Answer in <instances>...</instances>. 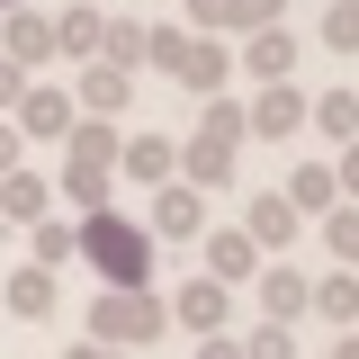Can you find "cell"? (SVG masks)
I'll return each mask as SVG.
<instances>
[{
  "instance_id": "4316f807",
  "label": "cell",
  "mask_w": 359,
  "mask_h": 359,
  "mask_svg": "<svg viewBox=\"0 0 359 359\" xmlns=\"http://www.w3.org/2000/svg\"><path fill=\"white\" fill-rule=\"evenodd\" d=\"M323 243H332V269H351V252H359V216H351V198L323 216Z\"/></svg>"
},
{
  "instance_id": "e575fe53",
  "label": "cell",
  "mask_w": 359,
  "mask_h": 359,
  "mask_svg": "<svg viewBox=\"0 0 359 359\" xmlns=\"http://www.w3.org/2000/svg\"><path fill=\"white\" fill-rule=\"evenodd\" d=\"M0 9H9V0H0Z\"/></svg>"
},
{
  "instance_id": "1f68e13d",
  "label": "cell",
  "mask_w": 359,
  "mask_h": 359,
  "mask_svg": "<svg viewBox=\"0 0 359 359\" xmlns=\"http://www.w3.org/2000/svg\"><path fill=\"white\" fill-rule=\"evenodd\" d=\"M18 144H27V135H18L9 117H0V171H18Z\"/></svg>"
},
{
  "instance_id": "ffe728a7",
  "label": "cell",
  "mask_w": 359,
  "mask_h": 359,
  "mask_svg": "<svg viewBox=\"0 0 359 359\" xmlns=\"http://www.w3.org/2000/svg\"><path fill=\"white\" fill-rule=\"evenodd\" d=\"M45 27H54V63H90V54H99V9H90V0H72V9L45 18Z\"/></svg>"
},
{
  "instance_id": "2e32d148",
  "label": "cell",
  "mask_w": 359,
  "mask_h": 359,
  "mask_svg": "<svg viewBox=\"0 0 359 359\" xmlns=\"http://www.w3.org/2000/svg\"><path fill=\"white\" fill-rule=\"evenodd\" d=\"M243 72H252V81H287V72H297V27H287V18H278V27H252V36H243Z\"/></svg>"
},
{
  "instance_id": "7c38bea8",
  "label": "cell",
  "mask_w": 359,
  "mask_h": 359,
  "mask_svg": "<svg viewBox=\"0 0 359 359\" xmlns=\"http://www.w3.org/2000/svg\"><path fill=\"white\" fill-rule=\"evenodd\" d=\"M198 243H207V278H216V287H252L261 252H252V233H243V224H207Z\"/></svg>"
},
{
  "instance_id": "9c48e42d",
  "label": "cell",
  "mask_w": 359,
  "mask_h": 359,
  "mask_svg": "<svg viewBox=\"0 0 359 359\" xmlns=\"http://www.w3.org/2000/svg\"><path fill=\"white\" fill-rule=\"evenodd\" d=\"M117 180H135V189L180 180V144L171 135H117Z\"/></svg>"
},
{
  "instance_id": "52a82bcc",
  "label": "cell",
  "mask_w": 359,
  "mask_h": 359,
  "mask_svg": "<svg viewBox=\"0 0 359 359\" xmlns=\"http://www.w3.org/2000/svg\"><path fill=\"white\" fill-rule=\"evenodd\" d=\"M162 314H171L180 332H224V323H233V287H216V278L198 269V278H180V297H162Z\"/></svg>"
},
{
  "instance_id": "ba28073f",
  "label": "cell",
  "mask_w": 359,
  "mask_h": 359,
  "mask_svg": "<svg viewBox=\"0 0 359 359\" xmlns=\"http://www.w3.org/2000/svg\"><path fill=\"white\" fill-rule=\"evenodd\" d=\"M243 233H252V252H261V261H287V243L306 233V216H297L278 189H261V198L243 207Z\"/></svg>"
},
{
  "instance_id": "277c9868",
  "label": "cell",
  "mask_w": 359,
  "mask_h": 359,
  "mask_svg": "<svg viewBox=\"0 0 359 359\" xmlns=\"http://www.w3.org/2000/svg\"><path fill=\"white\" fill-rule=\"evenodd\" d=\"M153 243H198L207 233V189H189V180H162L153 189V216H135Z\"/></svg>"
},
{
  "instance_id": "f546056e",
  "label": "cell",
  "mask_w": 359,
  "mask_h": 359,
  "mask_svg": "<svg viewBox=\"0 0 359 359\" xmlns=\"http://www.w3.org/2000/svg\"><path fill=\"white\" fill-rule=\"evenodd\" d=\"M18 90H27V72H18V63H0V117L18 108Z\"/></svg>"
},
{
  "instance_id": "ac0fdd59",
  "label": "cell",
  "mask_w": 359,
  "mask_h": 359,
  "mask_svg": "<svg viewBox=\"0 0 359 359\" xmlns=\"http://www.w3.org/2000/svg\"><path fill=\"white\" fill-rule=\"evenodd\" d=\"M278 198H287L297 216H332V207H341V171H332V162H297Z\"/></svg>"
},
{
  "instance_id": "8992f818",
  "label": "cell",
  "mask_w": 359,
  "mask_h": 359,
  "mask_svg": "<svg viewBox=\"0 0 359 359\" xmlns=\"http://www.w3.org/2000/svg\"><path fill=\"white\" fill-rule=\"evenodd\" d=\"M72 117H81V108H72V90H63V81H27V90H18V108H9V126L36 135V144H63Z\"/></svg>"
},
{
  "instance_id": "836d02e7",
  "label": "cell",
  "mask_w": 359,
  "mask_h": 359,
  "mask_svg": "<svg viewBox=\"0 0 359 359\" xmlns=\"http://www.w3.org/2000/svg\"><path fill=\"white\" fill-rule=\"evenodd\" d=\"M323 359H359V351H351V341H341V351H323Z\"/></svg>"
},
{
  "instance_id": "5b68a950",
  "label": "cell",
  "mask_w": 359,
  "mask_h": 359,
  "mask_svg": "<svg viewBox=\"0 0 359 359\" xmlns=\"http://www.w3.org/2000/svg\"><path fill=\"white\" fill-rule=\"evenodd\" d=\"M0 63H18L27 81L54 63V27H45V9H27V0H9V9H0Z\"/></svg>"
},
{
  "instance_id": "44dd1931",
  "label": "cell",
  "mask_w": 359,
  "mask_h": 359,
  "mask_svg": "<svg viewBox=\"0 0 359 359\" xmlns=\"http://www.w3.org/2000/svg\"><path fill=\"white\" fill-rule=\"evenodd\" d=\"M90 63H108V72H144V27L135 18H99V54Z\"/></svg>"
},
{
  "instance_id": "d4e9b609",
  "label": "cell",
  "mask_w": 359,
  "mask_h": 359,
  "mask_svg": "<svg viewBox=\"0 0 359 359\" xmlns=\"http://www.w3.org/2000/svg\"><path fill=\"white\" fill-rule=\"evenodd\" d=\"M233 351L243 359H297V323H252V332H233Z\"/></svg>"
},
{
  "instance_id": "3957f363",
  "label": "cell",
  "mask_w": 359,
  "mask_h": 359,
  "mask_svg": "<svg viewBox=\"0 0 359 359\" xmlns=\"http://www.w3.org/2000/svg\"><path fill=\"white\" fill-rule=\"evenodd\" d=\"M108 189H117V126L108 117H72V135H63V198L72 207H108Z\"/></svg>"
},
{
  "instance_id": "8fae6325",
  "label": "cell",
  "mask_w": 359,
  "mask_h": 359,
  "mask_svg": "<svg viewBox=\"0 0 359 359\" xmlns=\"http://www.w3.org/2000/svg\"><path fill=\"white\" fill-rule=\"evenodd\" d=\"M252 287H261V323H297L306 297H314V278H306L297 261H261V269H252Z\"/></svg>"
},
{
  "instance_id": "cb8c5ba5",
  "label": "cell",
  "mask_w": 359,
  "mask_h": 359,
  "mask_svg": "<svg viewBox=\"0 0 359 359\" xmlns=\"http://www.w3.org/2000/svg\"><path fill=\"white\" fill-rule=\"evenodd\" d=\"M27 252H36V269H63L72 252H81V233H72L63 216H36V224H27Z\"/></svg>"
},
{
  "instance_id": "603a6c76",
  "label": "cell",
  "mask_w": 359,
  "mask_h": 359,
  "mask_svg": "<svg viewBox=\"0 0 359 359\" xmlns=\"http://www.w3.org/2000/svg\"><path fill=\"white\" fill-rule=\"evenodd\" d=\"M306 314L351 323V314H359V278H351V269H323V278H314V297H306Z\"/></svg>"
},
{
  "instance_id": "5bb4252c",
  "label": "cell",
  "mask_w": 359,
  "mask_h": 359,
  "mask_svg": "<svg viewBox=\"0 0 359 359\" xmlns=\"http://www.w3.org/2000/svg\"><path fill=\"white\" fill-rule=\"evenodd\" d=\"M126 99H135V72H108V63H81V72H72V108H81V117H108V126H117Z\"/></svg>"
},
{
  "instance_id": "6da1fadb",
  "label": "cell",
  "mask_w": 359,
  "mask_h": 359,
  "mask_svg": "<svg viewBox=\"0 0 359 359\" xmlns=\"http://www.w3.org/2000/svg\"><path fill=\"white\" fill-rule=\"evenodd\" d=\"M72 233H81V261H90V278H99V287H153V233H144L135 216L90 207Z\"/></svg>"
},
{
  "instance_id": "9a60e30c",
  "label": "cell",
  "mask_w": 359,
  "mask_h": 359,
  "mask_svg": "<svg viewBox=\"0 0 359 359\" xmlns=\"http://www.w3.org/2000/svg\"><path fill=\"white\" fill-rule=\"evenodd\" d=\"M243 126L252 135H306V90L297 81H261V99L243 108Z\"/></svg>"
},
{
  "instance_id": "4dcf8cb0",
  "label": "cell",
  "mask_w": 359,
  "mask_h": 359,
  "mask_svg": "<svg viewBox=\"0 0 359 359\" xmlns=\"http://www.w3.org/2000/svg\"><path fill=\"white\" fill-rule=\"evenodd\" d=\"M198 359H243V351H233V332H198Z\"/></svg>"
},
{
  "instance_id": "d6986e66",
  "label": "cell",
  "mask_w": 359,
  "mask_h": 359,
  "mask_svg": "<svg viewBox=\"0 0 359 359\" xmlns=\"http://www.w3.org/2000/svg\"><path fill=\"white\" fill-rule=\"evenodd\" d=\"M45 207H54V180H36V171H0V224H9V233H27Z\"/></svg>"
},
{
  "instance_id": "484cf974",
  "label": "cell",
  "mask_w": 359,
  "mask_h": 359,
  "mask_svg": "<svg viewBox=\"0 0 359 359\" xmlns=\"http://www.w3.org/2000/svg\"><path fill=\"white\" fill-rule=\"evenodd\" d=\"M198 135H216V144H252V126H243V108H233V99H207V117H198Z\"/></svg>"
},
{
  "instance_id": "83f0119b",
  "label": "cell",
  "mask_w": 359,
  "mask_h": 359,
  "mask_svg": "<svg viewBox=\"0 0 359 359\" xmlns=\"http://www.w3.org/2000/svg\"><path fill=\"white\" fill-rule=\"evenodd\" d=\"M278 18H287V0H233L224 36H252V27H278Z\"/></svg>"
},
{
  "instance_id": "d6a6232c",
  "label": "cell",
  "mask_w": 359,
  "mask_h": 359,
  "mask_svg": "<svg viewBox=\"0 0 359 359\" xmlns=\"http://www.w3.org/2000/svg\"><path fill=\"white\" fill-rule=\"evenodd\" d=\"M63 359H135V351H99V341H72Z\"/></svg>"
},
{
  "instance_id": "30bf717a",
  "label": "cell",
  "mask_w": 359,
  "mask_h": 359,
  "mask_svg": "<svg viewBox=\"0 0 359 359\" xmlns=\"http://www.w3.org/2000/svg\"><path fill=\"white\" fill-rule=\"evenodd\" d=\"M171 81L198 90V99H216V90L233 81V45H224V36H189V45H180V63H171Z\"/></svg>"
},
{
  "instance_id": "4fadbf2b",
  "label": "cell",
  "mask_w": 359,
  "mask_h": 359,
  "mask_svg": "<svg viewBox=\"0 0 359 359\" xmlns=\"http://www.w3.org/2000/svg\"><path fill=\"white\" fill-rule=\"evenodd\" d=\"M63 306V287H54V269H0V314H18V323H45V314Z\"/></svg>"
},
{
  "instance_id": "7402d4cb",
  "label": "cell",
  "mask_w": 359,
  "mask_h": 359,
  "mask_svg": "<svg viewBox=\"0 0 359 359\" xmlns=\"http://www.w3.org/2000/svg\"><path fill=\"white\" fill-rule=\"evenodd\" d=\"M306 126L323 135V144H351V135H359V99H351V90H323V99L306 108Z\"/></svg>"
},
{
  "instance_id": "f1b7e54d",
  "label": "cell",
  "mask_w": 359,
  "mask_h": 359,
  "mask_svg": "<svg viewBox=\"0 0 359 359\" xmlns=\"http://www.w3.org/2000/svg\"><path fill=\"white\" fill-rule=\"evenodd\" d=\"M323 45H332V54H351V45H359V9H351V0L323 9Z\"/></svg>"
},
{
  "instance_id": "e0dca14e",
  "label": "cell",
  "mask_w": 359,
  "mask_h": 359,
  "mask_svg": "<svg viewBox=\"0 0 359 359\" xmlns=\"http://www.w3.org/2000/svg\"><path fill=\"white\" fill-rule=\"evenodd\" d=\"M233 162H243V144H216V135H189V144H180V180H189V189H224Z\"/></svg>"
},
{
  "instance_id": "7a4b0ae2",
  "label": "cell",
  "mask_w": 359,
  "mask_h": 359,
  "mask_svg": "<svg viewBox=\"0 0 359 359\" xmlns=\"http://www.w3.org/2000/svg\"><path fill=\"white\" fill-rule=\"evenodd\" d=\"M162 323H171V314H162V287H99L81 341H99V351H153Z\"/></svg>"
}]
</instances>
